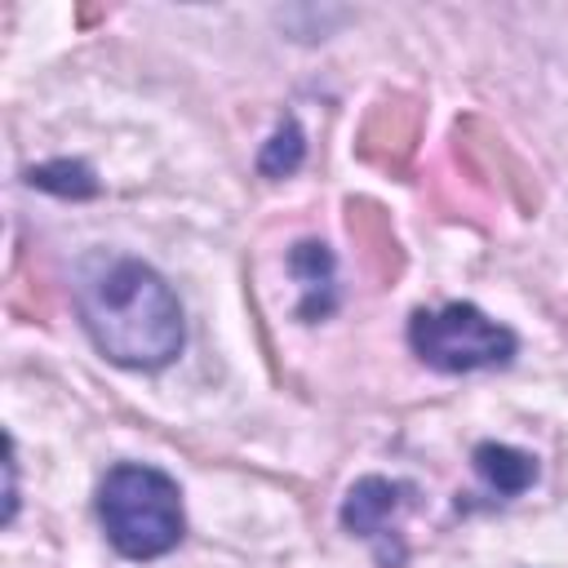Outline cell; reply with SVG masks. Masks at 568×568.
<instances>
[{
  "instance_id": "3",
  "label": "cell",
  "mask_w": 568,
  "mask_h": 568,
  "mask_svg": "<svg viewBox=\"0 0 568 568\" xmlns=\"http://www.w3.org/2000/svg\"><path fill=\"white\" fill-rule=\"evenodd\" d=\"M408 346L422 364L439 373H475V368H501L515 359L519 342L506 324L484 315L470 302H448L439 311H417L408 320Z\"/></svg>"
},
{
  "instance_id": "9",
  "label": "cell",
  "mask_w": 568,
  "mask_h": 568,
  "mask_svg": "<svg viewBox=\"0 0 568 568\" xmlns=\"http://www.w3.org/2000/svg\"><path fill=\"white\" fill-rule=\"evenodd\" d=\"M4 519H13L18 510V453H13V439H9V457H4Z\"/></svg>"
},
{
  "instance_id": "5",
  "label": "cell",
  "mask_w": 568,
  "mask_h": 568,
  "mask_svg": "<svg viewBox=\"0 0 568 568\" xmlns=\"http://www.w3.org/2000/svg\"><path fill=\"white\" fill-rule=\"evenodd\" d=\"M288 266H293V275L302 280V320H320V315H328L333 311V257H328V248L324 244H315V240H306V244H297L293 253H288Z\"/></svg>"
},
{
  "instance_id": "6",
  "label": "cell",
  "mask_w": 568,
  "mask_h": 568,
  "mask_svg": "<svg viewBox=\"0 0 568 568\" xmlns=\"http://www.w3.org/2000/svg\"><path fill=\"white\" fill-rule=\"evenodd\" d=\"M475 470L493 493L519 497L537 479V457L524 453V448H510V444H479L475 448Z\"/></svg>"
},
{
  "instance_id": "4",
  "label": "cell",
  "mask_w": 568,
  "mask_h": 568,
  "mask_svg": "<svg viewBox=\"0 0 568 568\" xmlns=\"http://www.w3.org/2000/svg\"><path fill=\"white\" fill-rule=\"evenodd\" d=\"M413 501V484L386 479V475H364L351 484L346 501H342V524L346 532L364 537V541H386L395 532V515Z\"/></svg>"
},
{
  "instance_id": "7",
  "label": "cell",
  "mask_w": 568,
  "mask_h": 568,
  "mask_svg": "<svg viewBox=\"0 0 568 568\" xmlns=\"http://www.w3.org/2000/svg\"><path fill=\"white\" fill-rule=\"evenodd\" d=\"M27 182L40 186V191H53V195H93V191H98L93 169L80 164V160H53V164H40V169L27 173Z\"/></svg>"
},
{
  "instance_id": "8",
  "label": "cell",
  "mask_w": 568,
  "mask_h": 568,
  "mask_svg": "<svg viewBox=\"0 0 568 568\" xmlns=\"http://www.w3.org/2000/svg\"><path fill=\"white\" fill-rule=\"evenodd\" d=\"M302 155H306L302 129H297V120H284V124L275 129V138L266 142V151L257 155V169H262L266 178H288V173L302 164Z\"/></svg>"
},
{
  "instance_id": "1",
  "label": "cell",
  "mask_w": 568,
  "mask_h": 568,
  "mask_svg": "<svg viewBox=\"0 0 568 568\" xmlns=\"http://www.w3.org/2000/svg\"><path fill=\"white\" fill-rule=\"evenodd\" d=\"M75 311L89 342L120 368H164L186 342L178 293L138 257H89L75 271Z\"/></svg>"
},
{
  "instance_id": "2",
  "label": "cell",
  "mask_w": 568,
  "mask_h": 568,
  "mask_svg": "<svg viewBox=\"0 0 568 568\" xmlns=\"http://www.w3.org/2000/svg\"><path fill=\"white\" fill-rule=\"evenodd\" d=\"M98 519L124 559H160L186 532L182 488L142 462H120L98 488Z\"/></svg>"
}]
</instances>
